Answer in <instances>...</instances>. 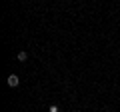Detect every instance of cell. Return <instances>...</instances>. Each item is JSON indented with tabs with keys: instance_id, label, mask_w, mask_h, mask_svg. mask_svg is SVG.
<instances>
[{
	"instance_id": "obj_1",
	"label": "cell",
	"mask_w": 120,
	"mask_h": 112,
	"mask_svg": "<svg viewBox=\"0 0 120 112\" xmlns=\"http://www.w3.org/2000/svg\"><path fill=\"white\" fill-rule=\"evenodd\" d=\"M6 82H8V86H10V88H16L20 80H18V76H16V74H10V76L6 78Z\"/></svg>"
},
{
	"instance_id": "obj_2",
	"label": "cell",
	"mask_w": 120,
	"mask_h": 112,
	"mask_svg": "<svg viewBox=\"0 0 120 112\" xmlns=\"http://www.w3.org/2000/svg\"><path fill=\"white\" fill-rule=\"evenodd\" d=\"M18 60H20V62H26V60H28V54H26V52H20V54H18Z\"/></svg>"
},
{
	"instance_id": "obj_3",
	"label": "cell",
	"mask_w": 120,
	"mask_h": 112,
	"mask_svg": "<svg viewBox=\"0 0 120 112\" xmlns=\"http://www.w3.org/2000/svg\"><path fill=\"white\" fill-rule=\"evenodd\" d=\"M48 112H58V106H56V104H52V106L48 108Z\"/></svg>"
}]
</instances>
